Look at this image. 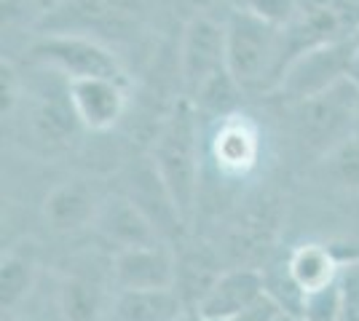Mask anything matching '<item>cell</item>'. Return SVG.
I'll return each instance as SVG.
<instances>
[{"mask_svg":"<svg viewBox=\"0 0 359 321\" xmlns=\"http://www.w3.org/2000/svg\"><path fill=\"white\" fill-rule=\"evenodd\" d=\"M150 161L175 201L182 222L191 225L201 190V129L198 110L185 94L158 123Z\"/></svg>","mask_w":359,"mask_h":321,"instance_id":"6da1fadb","label":"cell"},{"mask_svg":"<svg viewBox=\"0 0 359 321\" xmlns=\"http://www.w3.org/2000/svg\"><path fill=\"white\" fill-rule=\"evenodd\" d=\"M287 62V27L271 24L250 8L228 14L225 67L244 92H276Z\"/></svg>","mask_w":359,"mask_h":321,"instance_id":"7a4b0ae2","label":"cell"},{"mask_svg":"<svg viewBox=\"0 0 359 321\" xmlns=\"http://www.w3.org/2000/svg\"><path fill=\"white\" fill-rule=\"evenodd\" d=\"M359 83L348 78L327 92L290 102V129L300 158L314 166L322 155L354 134Z\"/></svg>","mask_w":359,"mask_h":321,"instance_id":"3957f363","label":"cell"},{"mask_svg":"<svg viewBox=\"0 0 359 321\" xmlns=\"http://www.w3.org/2000/svg\"><path fill=\"white\" fill-rule=\"evenodd\" d=\"M158 0H60L43 11L41 32H81L97 41L135 38L150 22Z\"/></svg>","mask_w":359,"mask_h":321,"instance_id":"277c9868","label":"cell"},{"mask_svg":"<svg viewBox=\"0 0 359 321\" xmlns=\"http://www.w3.org/2000/svg\"><path fill=\"white\" fill-rule=\"evenodd\" d=\"M359 51V27L338 38L322 41L311 48H303L285 67L276 92L285 102H298L344 83L354 76V62Z\"/></svg>","mask_w":359,"mask_h":321,"instance_id":"5b68a950","label":"cell"},{"mask_svg":"<svg viewBox=\"0 0 359 321\" xmlns=\"http://www.w3.org/2000/svg\"><path fill=\"white\" fill-rule=\"evenodd\" d=\"M30 59L65 80L91 76L126 80V70L116 51L105 41L81 32H41V38L30 46Z\"/></svg>","mask_w":359,"mask_h":321,"instance_id":"8992f818","label":"cell"},{"mask_svg":"<svg viewBox=\"0 0 359 321\" xmlns=\"http://www.w3.org/2000/svg\"><path fill=\"white\" fill-rule=\"evenodd\" d=\"M225 67V22H217L207 11L194 14L180 35L177 76L182 94L194 97L212 76Z\"/></svg>","mask_w":359,"mask_h":321,"instance_id":"52a82bcc","label":"cell"},{"mask_svg":"<svg viewBox=\"0 0 359 321\" xmlns=\"http://www.w3.org/2000/svg\"><path fill=\"white\" fill-rule=\"evenodd\" d=\"M65 83H67L70 105L86 131H110L126 115V107H129L126 80L91 76L73 78Z\"/></svg>","mask_w":359,"mask_h":321,"instance_id":"ba28073f","label":"cell"},{"mask_svg":"<svg viewBox=\"0 0 359 321\" xmlns=\"http://www.w3.org/2000/svg\"><path fill=\"white\" fill-rule=\"evenodd\" d=\"M110 278L116 290H172L177 281V252L166 241L113 252Z\"/></svg>","mask_w":359,"mask_h":321,"instance_id":"9c48e42d","label":"cell"},{"mask_svg":"<svg viewBox=\"0 0 359 321\" xmlns=\"http://www.w3.org/2000/svg\"><path fill=\"white\" fill-rule=\"evenodd\" d=\"M102 201L105 196L100 193L97 183L75 177V180H65L48 190L43 206H41V217L51 233L70 236V233L94 225Z\"/></svg>","mask_w":359,"mask_h":321,"instance_id":"30bf717a","label":"cell"},{"mask_svg":"<svg viewBox=\"0 0 359 321\" xmlns=\"http://www.w3.org/2000/svg\"><path fill=\"white\" fill-rule=\"evenodd\" d=\"M94 230L100 233V238L107 246H113V252L164 241L158 228L153 225V220L126 193L105 196L100 212H97V220H94Z\"/></svg>","mask_w":359,"mask_h":321,"instance_id":"8fae6325","label":"cell"},{"mask_svg":"<svg viewBox=\"0 0 359 321\" xmlns=\"http://www.w3.org/2000/svg\"><path fill=\"white\" fill-rule=\"evenodd\" d=\"M263 294H266L263 271L247 265L225 268L220 278L212 284V290L204 294V300L196 306V316L201 321H231Z\"/></svg>","mask_w":359,"mask_h":321,"instance_id":"7c38bea8","label":"cell"},{"mask_svg":"<svg viewBox=\"0 0 359 321\" xmlns=\"http://www.w3.org/2000/svg\"><path fill=\"white\" fill-rule=\"evenodd\" d=\"M212 158L228 177H244L252 171L260 158V131L252 118L241 113L220 118L212 134Z\"/></svg>","mask_w":359,"mask_h":321,"instance_id":"4fadbf2b","label":"cell"},{"mask_svg":"<svg viewBox=\"0 0 359 321\" xmlns=\"http://www.w3.org/2000/svg\"><path fill=\"white\" fill-rule=\"evenodd\" d=\"M223 257L220 249L210 244H191L177 252V281L175 290L182 297V303L194 308L204 300V294L212 290V284L223 273Z\"/></svg>","mask_w":359,"mask_h":321,"instance_id":"5bb4252c","label":"cell"},{"mask_svg":"<svg viewBox=\"0 0 359 321\" xmlns=\"http://www.w3.org/2000/svg\"><path fill=\"white\" fill-rule=\"evenodd\" d=\"M177 290H116L110 303L116 321H177L185 311Z\"/></svg>","mask_w":359,"mask_h":321,"instance_id":"9a60e30c","label":"cell"},{"mask_svg":"<svg viewBox=\"0 0 359 321\" xmlns=\"http://www.w3.org/2000/svg\"><path fill=\"white\" fill-rule=\"evenodd\" d=\"M341 265L344 262L335 257V252L325 244H300L290 252L287 257V271L292 276L295 287H298L303 294L306 292H314L327 287L332 281H338L341 276Z\"/></svg>","mask_w":359,"mask_h":321,"instance_id":"2e32d148","label":"cell"},{"mask_svg":"<svg viewBox=\"0 0 359 321\" xmlns=\"http://www.w3.org/2000/svg\"><path fill=\"white\" fill-rule=\"evenodd\" d=\"M107 292L102 281L86 273H73L60 284V311L65 321H102L107 313Z\"/></svg>","mask_w":359,"mask_h":321,"instance_id":"e0dca14e","label":"cell"},{"mask_svg":"<svg viewBox=\"0 0 359 321\" xmlns=\"http://www.w3.org/2000/svg\"><path fill=\"white\" fill-rule=\"evenodd\" d=\"M35 257L30 252H19L11 249L3 255L0 260V308L3 313H14L30 297L32 287H35Z\"/></svg>","mask_w":359,"mask_h":321,"instance_id":"ac0fdd59","label":"cell"},{"mask_svg":"<svg viewBox=\"0 0 359 321\" xmlns=\"http://www.w3.org/2000/svg\"><path fill=\"white\" fill-rule=\"evenodd\" d=\"M311 169L325 183H330V187L359 193V137L351 134L344 139L327 155H322Z\"/></svg>","mask_w":359,"mask_h":321,"instance_id":"d6986e66","label":"cell"},{"mask_svg":"<svg viewBox=\"0 0 359 321\" xmlns=\"http://www.w3.org/2000/svg\"><path fill=\"white\" fill-rule=\"evenodd\" d=\"M244 94L239 83L233 80V76L228 70H220L217 76H212L194 97H188L196 105L198 115H210V118H225L231 113H236L239 107V97Z\"/></svg>","mask_w":359,"mask_h":321,"instance_id":"ffe728a7","label":"cell"},{"mask_svg":"<svg viewBox=\"0 0 359 321\" xmlns=\"http://www.w3.org/2000/svg\"><path fill=\"white\" fill-rule=\"evenodd\" d=\"M303 321H344V292L341 281H332L327 287L303 294L300 303Z\"/></svg>","mask_w":359,"mask_h":321,"instance_id":"44dd1931","label":"cell"},{"mask_svg":"<svg viewBox=\"0 0 359 321\" xmlns=\"http://www.w3.org/2000/svg\"><path fill=\"white\" fill-rule=\"evenodd\" d=\"M252 14L263 16L271 24L290 27L300 16V0H247V6Z\"/></svg>","mask_w":359,"mask_h":321,"instance_id":"7402d4cb","label":"cell"},{"mask_svg":"<svg viewBox=\"0 0 359 321\" xmlns=\"http://www.w3.org/2000/svg\"><path fill=\"white\" fill-rule=\"evenodd\" d=\"M341 292H344V321H359V257L341 265Z\"/></svg>","mask_w":359,"mask_h":321,"instance_id":"603a6c76","label":"cell"},{"mask_svg":"<svg viewBox=\"0 0 359 321\" xmlns=\"http://www.w3.org/2000/svg\"><path fill=\"white\" fill-rule=\"evenodd\" d=\"M0 89H3V121L11 118V113L19 105V76L11 67V62L3 59V67H0Z\"/></svg>","mask_w":359,"mask_h":321,"instance_id":"cb8c5ba5","label":"cell"},{"mask_svg":"<svg viewBox=\"0 0 359 321\" xmlns=\"http://www.w3.org/2000/svg\"><path fill=\"white\" fill-rule=\"evenodd\" d=\"M282 313H285V308L279 306L269 292H266L260 300H255L252 306L244 308L239 316H233L231 321H276Z\"/></svg>","mask_w":359,"mask_h":321,"instance_id":"d4e9b609","label":"cell"},{"mask_svg":"<svg viewBox=\"0 0 359 321\" xmlns=\"http://www.w3.org/2000/svg\"><path fill=\"white\" fill-rule=\"evenodd\" d=\"M276 321H303V319H300V316H295V313H287V311H285V313H282Z\"/></svg>","mask_w":359,"mask_h":321,"instance_id":"484cf974","label":"cell"},{"mask_svg":"<svg viewBox=\"0 0 359 321\" xmlns=\"http://www.w3.org/2000/svg\"><path fill=\"white\" fill-rule=\"evenodd\" d=\"M351 78L359 83V51H357V62H354V76H351Z\"/></svg>","mask_w":359,"mask_h":321,"instance_id":"4316f807","label":"cell"},{"mask_svg":"<svg viewBox=\"0 0 359 321\" xmlns=\"http://www.w3.org/2000/svg\"><path fill=\"white\" fill-rule=\"evenodd\" d=\"M354 137H359V110H357V123H354Z\"/></svg>","mask_w":359,"mask_h":321,"instance_id":"83f0119b","label":"cell"}]
</instances>
